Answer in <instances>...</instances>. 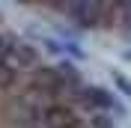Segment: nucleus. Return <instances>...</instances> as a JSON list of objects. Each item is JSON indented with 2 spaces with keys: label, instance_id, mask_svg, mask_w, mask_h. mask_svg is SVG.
Masks as SVG:
<instances>
[{
  "label": "nucleus",
  "instance_id": "1",
  "mask_svg": "<svg viewBox=\"0 0 131 128\" xmlns=\"http://www.w3.org/2000/svg\"><path fill=\"white\" fill-rule=\"evenodd\" d=\"M0 63H6L9 69H27V66L36 63V48L30 42L18 39V36H9V33H0Z\"/></svg>",
  "mask_w": 131,
  "mask_h": 128
},
{
  "label": "nucleus",
  "instance_id": "2",
  "mask_svg": "<svg viewBox=\"0 0 131 128\" xmlns=\"http://www.w3.org/2000/svg\"><path fill=\"white\" fill-rule=\"evenodd\" d=\"M60 9L69 12V15H74V21L83 24V27H95L101 21V15L107 12V6H101V3H66Z\"/></svg>",
  "mask_w": 131,
  "mask_h": 128
},
{
  "label": "nucleus",
  "instance_id": "3",
  "mask_svg": "<svg viewBox=\"0 0 131 128\" xmlns=\"http://www.w3.org/2000/svg\"><path fill=\"white\" fill-rule=\"evenodd\" d=\"M86 104H95V107H107V110H113L116 107V101H113V95H107L104 89H86Z\"/></svg>",
  "mask_w": 131,
  "mask_h": 128
},
{
  "label": "nucleus",
  "instance_id": "4",
  "mask_svg": "<svg viewBox=\"0 0 131 128\" xmlns=\"http://www.w3.org/2000/svg\"><path fill=\"white\" fill-rule=\"evenodd\" d=\"M18 83V72L15 69H9L6 63H0V89H9Z\"/></svg>",
  "mask_w": 131,
  "mask_h": 128
},
{
  "label": "nucleus",
  "instance_id": "5",
  "mask_svg": "<svg viewBox=\"0 0 131 128\" xmlns=\"http://www.w3.org/2000/svg\"><path fill=\"white\" fill-rule=\"evenodd\" d=\"M119 12H125V15H128V18H125V21H128V24H131V3H119Z\"/></svg>",
  "mask_w": 131,
  "mask_h": 128
}]
</instances>
